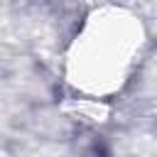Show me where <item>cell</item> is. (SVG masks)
<instances>
[{"label":"cell","instance_id":"6da1fadb","mask_svg":"<svg viewBox=\"0 0 157 157\" xmlns=\"http://www.w3.org/2000/svg\"><path fill=\"white\" fill-rule=\"evenodd\" d=\"M135 52V42L132 39H115V37H96V32H91V37H86V42H81V56L76 54L71 59V64L76 66V74L81 71V81L86 86H96V88H110L120 86V81L125 78V69L132 61L130 54Z\"/></svg>","mask_w":157,"mask_h":157}]
</instances>
